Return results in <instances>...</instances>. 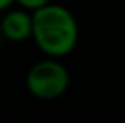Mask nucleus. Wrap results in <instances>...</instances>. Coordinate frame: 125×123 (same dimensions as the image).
I'll return each mask as SVG.
<instances>
[{
	"label": "nucleus",
	"instance_id": "1",
	"mask_svg": "<svg viewBox=\"0 0 125 123\" xmlns=\"http://www.w3.org/2000/svg\"><path fill=\"white\" fill-rule=\"evenodd\" d=\"M31 40L44 56L65 58L78 45V20L69 7L53 0L51 4L33 11Z\"/></svg>",
	"mask_w": 125,
	"mask_h": 123
},
{
	"label": "nucleus",
	"instance_id": "2",
	"mask_svg": "<svg viewBox=\"0 0 125 123\" xmlns=\"http://www.w3.org/2000/svg\"><path fill=\"white\" fill-rule=\"evenodd\" d=\"M71 85V73L62 58L44 56L34 62L25 73V89L40 101H54L62 98Z\"/></svg>",
	"mask_w": 125,
	"mask_h": 123
},
{
	"label": "nucleus",
	"instance_id": "3",
	"mask_svg": "<svg viewBox=\"0 0 125 123\" xmlns=\"http://www.w3.org/2000/svg\"><path fill=\"white\" fill-rule=\"evenodd\" d=\"M33 33V13L24 7H7L0 18V35L4 40L22 44L31 40Z\"/></svg>",
	"mask_w": 125,
	"mask_h": 123
},
{
	"label": "nucleus",
	"instance_id": "4",
	"mask_svg": "<svg viewBox=\"0 0 125 123\" xmlns=\"http://www.w3.org/2000/svg\"><path fill=\"white\" fill-rule=\"evenodd\" d=\"M53 0H15V4L18 7H24V9H27V11H36V9H40V7H44L47 6V4H51Z\"/></svg>",
	"mask_w": 125,
	"mask_h": 123
},
{
	"label": "nucleus",
	"instance_id": "5",
	"mask_svg": "<svg viewBox=\"0 0 125 123\" xmlns=\"http://www.w3.org/2000/svg\"><path fill=\"white\" fill-rule=\"evenodd\" d=\"M15 4V0H0V13H4L7 7H11Z\"/></svg>",
	"mask_w": 125,
	"mask_h": 123
},
{
	"label": "nucleus",
	"instance_id": "6",
	"mask_svg": "<svg viewBox=\"0 0 125 123\" xmlns=\"http://www.w3.org/2000/svg\"><path fill=\"white\" fill-rule=\"evenodd\" d=\"M0 38H2V35H0Z\"/></svg>",
	"mask_w": 125,
	"mask_h": 123
}]
</instances>
